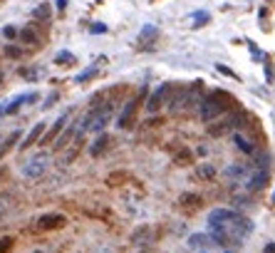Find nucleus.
Here are the masks:
<instances>
[{
  "instance_id": "obj_1",
  "label": "nucleus",
  "mask_w": 275,
  "mask_h": 253,
  "mask_svg": "<svg viewBox=\"0 0 275 253\" xmlns=\"http://www.w3.org/2000/svg\"><path fill=\"white\" fill-rule=\"evenodd\" d=\"M253 231V224L248 221L246 216H241L238 211L231 209H213L208 213V233L216 243H228V241L246 239L248 233Z\"/></svg>"
},
{
  "instance_id": "obj_2",
  "label": "nucleus",
  "mask_w": 275,
  "mask_h": 253,
  "mask_svg": "<svg viewBox=\"0 0 275 253\" xmlns=\"http://www.w3.org/2000/svg\"><path fill=\"white\" fill-rule=\"evenodd\" d=\"M223 99H231V97L226 92H221V89H216V92H211V95H206L201 99L198 114H201L204 122H213V119H218L221 114L228 110V102H223Z\"/></svg>"
},
{
  "instance_id": "obj_3",
  "label": "nucleus",
  "mask_w": 275,
  "mask_h": 253,
  "mask_svg": "<svg viewBox=\"0 0 275 253\" xmlns=\"http://www.w3.org/2000/svg\"><path fill=\"white\" fill-rule=\"evenodd\" d=\"M47 167H50V154L40 152V154L30 156L28 161L23 164V176H28V179H40L42 174L47 171Z\"/></svg>"
},
{
  "instance_id": "obj_4",
  "label": "nucleus",
  "mask_w": 275,
  "mask_h": 253,
  "mask_svg": "<svg viewBox=\"0 0 275 253\" xmlns=\"http://www.w3.org/2000/svg\"><path fill=\"white\" fill-rule=\"evenodd\" d=\"M62 226H67V216L65 213H42L40 219L35 221L38 231H57Z\"/></svg>"
},
{
  "instance_id": "obj_5",
  "label": "nucleus",
  "mask_w": 275,
  "mask_h": 253,
  "mask_svg": "<svg viewBox=\"0 0 275 253\" xmlns=\"http://www.w3.org/2000/svg\"><path fill=\"white\" fill-rule=\"evenodd\" d=\"M171 92V84L164 82V84H159L156 89L152 92V97H149V102H146V112H159L161 107L166 104V95Z\"/></svg>"
},
{
  "instance_id": "obj_6",
  "label": "nucleus",
  "mask_w": 275,
  "mask_h": 253,
  "mask_svg": "<svg viewBox=\"0 0 275 253\" xmlns=\"http://www.w3.org/2000/svg\"><path fill=\"white\" fill-rule=\"evenodd\" d=\"M32 99H38V95L35 92H25V95H17V97H13L8 104H0V117H8V114H15L23 104H28V102H32Z\"/></svg>"
},
{
  "instance_id": "obj_7",
  "label": "nucleus",
  "mask_w": 275,
  "mask_h": 253,
  "mask_svg": "<svg viewBox=\"0 0 275 253\" xmlns=\"http://www.w3.org/2000/svg\"><path fill=\"white\" fill-rule=\"evenodd\" d=\"M69 114H72V110H65V112H62L60 117H57V119H55V124H52L50 129H47V132H45V134H42V144H52V141H55L57 137H60V132H62V129L67 127Z\"/></svg>"
},
{
  "instance_id": "obj_8",
  "label": "nucleus",
  "mask_w": 275,
  "mask_h": 253,
  "mask_svg": "<svg viewBox=\"0 0 275 253\" xmlns=\"http://www.w3.org/2000/svg\"><path fill=\"white\" fill-rule=\"evenodd\" d=\"M139 102H141V97L132 99V102H126V107L122 110L119 119H117V127H119V129H129V127H132V122H134V114H137Z\"/></svg>"
},
{
  "instance_id": "obj_9",
  "label": "nucleus",
  "mask_w": 275,
  "mask_h": 253,
  "mask_svg": "<svg viewBox=\"0 0 275 253\" xmlns=\"http://www.w3.org/2000/svg\"><path fill=\"white\" fill-rule=\"evenodd\" d=\"M45 132H47V124H45V122H38V124H35V127H32V129L28 132V137H25V139L20 141V144H17V149H20V152H25V149H30L32 144H38V139H40V137L45 134Z\"/></svg>"
},
{
  "instance_id": "obj_10",
  "label": "nucleus",
  "mask_w": 275,
  "mask_h": 253,
  "mask_svg": "<svg viewBox=\"0 0 275 253\" xmlns=\"http://www.w3.org/2000/svg\"><path fill=\"white\" fill-rule=\"evenodd\" d=\"M243 122H241V117H226L221 124H211L208 127V134H213V137H221V134H226V132H231V129H235V127H241Z\"/></svg>"
},
{
  "instance_id": "obj_11",
  "label": "nucleus",
  "mask_w": 275,
  "mask_h": 253,
  "mask_svg": "<svg viewBox=\"0 0 275 253\" xmlns=\"http://www.w3.org/2000/svg\"><path fill=\"white\" fill-rule=\"evenodd\" d=\"M265 184H268V169H258L248 176L246 189L248 191H261V189H265Z\"/></svg>"
},
{
  "instance_id": "obj_12",
  "label": "nucleus",
  "mask_w": 275,
  "mask_h": 253,
  "mask_svg": "<svg viewBox=\"0 0 275 253\" xmlns=\"http://www.w3.org/2000/svg\"><path fill=\"white\" fill-rule=\"evenodd\" d=\"M250 174H253V164H231V167H226L228 179H248Z\"/></svg>"
},
{
  "instance_id": "obj_13",
  "label": "nucleus",
  "mask_w": 275,
  "mask_h": 253,
  "mask_svg": "<svg viewBox=\"0 0 275 253\" xmlns=\"http://www.w3.org/2000/svg\"><path fill=\"white\" fill-rule=\"evenodd\" d=\"M107 147H109V137H107V134H99V137H97V141L89 147V154H92V156L104 154V149H107Z\"/></svg>"
},
{
  "instance_id": "obj_14",
  "label": "nucleus",
  "mask_w": 275,
  "mask_h": 253,
  "mask_svg": "<svg viewBox=\"0 0 275 253\" xmlns=\"http://www.w3.org/2000/svg\"><path fill=\"white\" fill-rule=\"evenodd\" d=\"M179 206L181 209H198L201 206V198L196 196V194H184L179 198Z\"/></svg>"
},
{
  "instance_id": "obj_15",
  "label": "nucleus",
  "mask_w": 275,
  "mask_h": 253,
  "mask_svg": "<svg viewBox=\"0 0 275 253\" xmlns=\"http://www.w3.org/2000/svg\"><path fill=\"white\" fill-rule=\"evenodd\" d=\"M233 141H235V147H238L243 154H253V152H255V147H253V144H250L243 134H233Z\"/></svg>"
},
{
  "instance_id": "obj_16",
  "label": "nucleus",
  "mask_w": 275,
  "mask_h": 253,
  "mask_svg": "<svg viewBox=\"0 0 275 253\" xmlns=\"http://www.w3.org/2000/svg\"><path fill=\"white\" fill-rule=\"evenodd\" d=\"M17 139H20V129H15L13 134H10V137H8V139H5V144H3V147H0V156H5V154H8V152H10V149H13L15 144H17Z\"/></svg>"
},
{
  "instance_id": "obj_17",
  "label": "nucleus",
  "mask_w": 275,
  "mask_h": 253,
  "mask_svg": "<svg viewBox=\"0 0 275 253\" xmlns=\"http://www.w3.org/2000/svg\"><path fill=\"white\" fill-rule=\"evenodd\" d=\"M17 40L20 42H38V32H35V28H23V30H17Z\"/></svg>"
},
{
  "instance_id": "obj_18",
  "label": "nucleus",
  "mask_w": 275,
  "mask_h": 253,
  "mask_svg": "<svg viewBox=\"0 0 275 253\" xmlns=\"http://www.w3.org/2000/svg\"><path fill=\"white\" fill-rule=\"evenodd\" d=\"M208 243V236H204V233H193V236H189V246L191 248H204Z\"/></svg>"
},
{
  "instance_id": "obj_19",
  "label": "nucleus",
  "mask_w": 275,
  "mask_h": 253,
  "mask_svg": "<svg viewBox=\"0 0 275 253\" xmlns=\"http://www.w3.org/2000/svg\"><path fill=\"white\" fill-rule=\"evenodd\" d=\"M198 176H201V179H213V176H216V169L211 167V164H201V167H198Z\"/></svg>"
},
{
  "instance_id": "obj_20",
  "label": "nucleus",
  "mask_w": 275,
  "mask_h": 253,
  "mask_svg": "<svg viewBox=\"0 0 275 253\" xmlns=\"http://www.w3.org/2000/svg\"><path fill=\"white\" fill-rule=\"evenodd\" d=\"M95 75H97V67H87L84 72H80V75L75 77V82H87V80H89V77H95Z\"/></svg>"
},
{
  "instance_id": "obj_21",
  "label": "nucleus",
  "mask_w": 275,
  "mask_h": 253,
  "mask_svg": "<svg viewBox=\"0 0 275 253\" xmlns=\"http://www.w3.org/2000/svg\"><path fill=\"white\" fill-rule=\"evenodd\" d=\"M10 248H13V239H10V236H3V239H0V253H10Z\"/></svg>"
},
{
  "instance_id": "obj_22",
  "label": "nucleus",
  "mask_w": 275,
  "mask_h": 253,
  "mask_svg": "<svg viewBox=\"0 0 275 253\" xmlns=\"http://www.w3.org/2000/svg\"><path fill=\"white\" fill-rule=\"evenodd\" d=\"M156 32H159V30L154 28V25H146V28L141 30V35H139V40H146V38H156Z\"/></svg>"
},
{
  "instance_id": "obj_23",
  "label": "nucleus",
  "mask_w": 275,
  "mask_h": 253,
  "mask_svg": "<svg viewBox=\"0 0 275 253\" xmlns=\"http://www.w3.org/2000/svg\"><path fill=\"white\" fill-rule=\"evenodd\" d=\"M35 17H40V20H47V17H50V8H47V5L42 3L40 8H35Z\"/></svg>"
},
{
  "instance_id": "obj_24",
  "label": "nucleus",
  "mask_w": 275,
  "mask_h": 253,
  "mask_svg": "<svg viewBox=\"0 0 275 253\" xmlns=\"http://www.w3.org/2000/svg\"><path fill=\"white\" fill-rule=\"evenodd\" d=\"M55 60L62 62V65H69V62H75V55H72V52H57Z\"/></svg>"
},
{
  "instance_id": "obj_25",
  "label": "nucleus",
  "mask_w": 275,
  "mask_h": 253,
  "mask_svg": "<svg viewBox=\"0 0 275 253\" xmlns=\"http://www.w3.org/2000/svg\"><path fill=\"white\" fill-rule=\"evenodd\" d=\"M5 55L13 57V60H17V57L23 55V50H20V47H15V45H8V47H5Z\"/></svg>"
},
{
  "instance_id": "obj_26",
  "label": "nucleus",
  "mask_w": 275,
  "mask_h": 253,
  "mask_svg": "<svg viewBox=\"0 0 275 253\" xmlns=\"http://www.w3.org/2000/svg\"><path fill=\"white\" fill-rule=\"evenodd\" d=\"M3 35H5V38H10V40H15V38H17V30H15V28H5V30H3Z\"/></svg>"
},
{
  "instance_id": "obj_27",
  "label": "nucleus",
  "mask_w": 275,
  "mask_h": 253,
  "mask_svg": "<svg viewBox=\"0 0 275 253\" xmlns=\"http://www.w3.org/2000/svg\"><path fill=\"white\" fill-rule=\"evenodd\" d=\"M8 206H10V201H8V198H0V213H5Z\"/></svg>"
},
{
  "instance_id": "obj_28",
  "label": "nucleus",
  "mask_w": 275,
  "mask_h": 253,
  "mask_svg": "<svg viewBox=\"0 0 275 253\" xmlns=\"http://www.w3.org/2000/svg\"><path fill=\"white\" fill-rule=\"evenodd\" d=\"M23 77H28V80H35V70H20Z\"/></svg>"
},
{
  "instance_id": "obj_29",
  "label": "nucleus",
  "mask_w": 275,
  "mask_h": 253,
  "mask_svg": "<svg viewBox=\"0 0 275 253\" xmlns=\"http://www.w3.org/2000/svg\"><path fill=\"white\" fill-rule=\"evenodd\" d=\"M55 99H57V92H52V95L47 97V102H45V107H52V102H55Z\"/></svg>"
},
{
  "instance_id": "obj_30",
  "label": "nucleus",
  "mask_w": 275,
  "mask_h": 253,
  "mask_svg": "<svg viewBox=\"0 0 275 253\" xmlns=\"http://www.w3.org/2000/svg\"><path fill=\"white\" fill-rule=\"evenodd\" d=\"M57 3V8H60V10H65V8H67V0H55Z\"/></svg>"
},
{
  "instance_id": "obj_31",
  "label": "nucleus",
  "mask_w": 275,
  "mask_h": 253,
  "mask_svg": "<svg viewBox=\"0 0 275 253\" xmlns=\"http://www.w3.org/2000/svg\"><path fill=\"white\" fill-rule=\"evenodd\" d=\"M263 253H275V243H268V246H265V251Z\"/></svg>"
},
{
  "instance_id": "obj_32",
  "label": "nucleus",
  "mask_w": 275,
  "mask_h": 253,
  "mask_svg": "<svg viewBox=\"0 0 275 253\" xmlns=\"http://www.w3.org/2000/svg\"><path fill=\"white\" fill-rule=\"evenodd\" d=\"M104 30H107L104 25H95V28H92V32H104Z\"/></svg>"
},
{
  "instance_id": "obj_33",
  "label": "nucleus",
  "mask_w": 275,
  "mask_h": 253,
  "mask_svg": "<svg viewBox=\"0 0 275 253\" xmlns=\"http://www.w3.org/2000/svg\"><path fill=\"white\" fill-rule=\"evenodd\" d=\"M3 176H5V169L0 167V179H3Z\"/></svg>"
},
{
  "instance_id": "obj_34",
  "label": "nucleus",
  "mask_w": 275,
  "mask_h": 253,
  "mask_svg": "<svg viewBox=\"0 0 275 253\" xmlns=\"http://www.w3.org/2000/svg\"><path fill=\"white\" fill-rule=\"evenodd\" d=\"M226 253H228V251H226Z\"/></svg>"
}]
</instances>
